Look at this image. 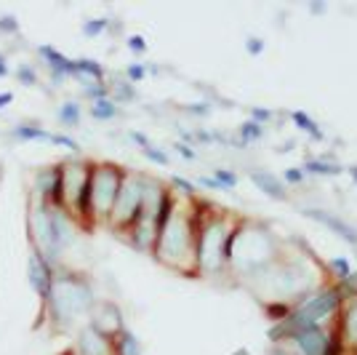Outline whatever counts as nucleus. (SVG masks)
<instances>
[{"label":"nucleus","mask_w":357,"mask_h":355,"mask_svg":"<svg viewBox=\"0 0 357 355\" xmlns=\"http://www.w3.org/2000/svg\"><path fill=\"white\" fill-rule=\"evenodd\" d=\"M75 353L77 355H112V340L96 331L91 324L80 326L75 331Z\"/></svg>","instance_id":"nucleus-12"},{"label":"nucleus","mask_w":357,"mask_h":355,"mask_svg":"<svg viewBox=\"0 0 357 355\" xmlns=\"http://www.w3.org/2000/svg\"><path fill=\"white\" fill-rule=\"evenodd\" d=\"M83 86V96L89 102H99V99H109V86L107 83H93V80H86L80 83Z\"/></svg>","instance_id":"nucleus-31"},{"label":"nucleus","mask_w":357,"mask_h":355,"mask_svg":"<svg viewBox=\"0 0 357 355\" xmlns=\"http://www.w3.org/2000/svg\"><path fill=\"white\" fill-rule=\"evenodd\" d=\"M56 118H59V123L64 129H80V123H83V107H80V102H75V99H67V102L59 104Z\"/></svg>","instance_id":"nucleus-20"},{"label":"nucleus","mask_w":357,"mask_h":355,"mask_svg":"<svg viewBox=\"0 0 357 355\" xmlns=\"http://www.w3.org/2000/svg\"><path fill=\"white\" fill-rule=\"evenodd\" d=\"M152 256L171 270L195 275V217L190 201H187V206H181V203L176 206L171 222L165 224V230L155 243Z\"/></svg>","instance_id":"nucleus-4"},{"label":"nucleus","mask_w":357,"mask_h":355,"mask_svg":"<svg viewBox=\"0 0 357 355\" xmlns=\"http://www.w3.org/2000/svg\"><path fill=\"white\" fill-rule=\"evenodd\" d=\"M267 355H298V350L296 347H288V342H285V345H272Z\"/></svg>","instance_id":"nucleus-44"},{"label":"nucleus","mask_w":357,"mask_h":355,"mask_svg":"<svg viewBox=\"0 0 357 355\" xmlns=\"http://www.w3.org/2000/svg\"><path fill=\"white\" fill-rule=\"evenodd\" d=\"M128 139H131V142H134L139 150H144V147H149V145H152V139H149L147 133L136 131V129H134V131H128Z\"/></svg>","instance_id":"nucleus-42"},{"label":"nucleus","mask_w":357,"mask_h":355,"mask_svg":"<svg viewBox=\"0 0 357 355\" xmlns=\"http://www.w3.org/2000/svg\"><path fill=\"white\" fill-rule=\"evenodd\" d=\"M301 171H304L307 177H339V174H344L342 166L328 161V158H304Z\"/></svg>","instance_id":"nucleus-18"},{"label":"nucleus","mask_w":357,"mask_h":355,"mask_svg":"<svg viewBox=\"0 0 357 355\" xmlns=\"http://www.w3.org/2000/svg\"><path fill=\"white\" fill-rule=\"evenodd\" d=\"M344 299H347V291H344L339 283H328L323 289L312 291L310 296L298 299L294 305V318L298 321H312V324L326 326L328 318H336L339 310H342Z\"/></svg>","instance_id":"nucleus-7"},{"label":"nucleus","mask_w":357,"mask_h":355,"mask_svg":"<svg viewBox=\"0 0 357 355\" xmlns=\"http://www.w3.org/2000/svg\"><path fill=\"white\" fill-rule=\"evenodd\" d=\"M238 139L248 147V145H253V142H261L264 139V126H259V123H253L251 118L243 120L238 126Z\"/></svg>","instance_id":"nucleus-26"},{"label":"nucleus","mask_w":357,"mask_h":355,"mask_svg":"<svg viewBox=\"0 0 357 355\" xmlns=\"http://www.w3.org/2000/svg\"><path fill=\"white\" fill-rule=\"evenodd\" d=\"M14 78H16V83H19V86H24V89H35V86H40V75H38V70H35L32 64H19Z\"/></svg>","instance_id":"nucleus-28"},{"label":"nucleus","mask_w":357,"mask_h":355,"mask_svg":"<svg viewBox=\"0 0 357 355\" xmlns=\"http://www.w3.org/2000/svg\"><path fill=\"white\" fill-rule=\"evenodd\" d=\"M147 75H149V67L144 64V61H134V64L126 67V80H128L131 86L142 83V80H147Z\"/></svg>","instance_id":"nucleus-33"},{"label":"nucleus","mask_w":357,"mask_h":355,"mask_svg":"<svg viewBox=\"0 0 357 355\" xmlns=\"http://www.w3.org/2000/svg\"><path fill=\"white\" fill-rule=\"evenodd\" d=\"M328 270H331V275L336 278L339 286H344V283H349L352 278H355V270H352L349 256H333V259L328 262Z\"/></svg>","instance_id":"nucleus-24"},{"label":"nucleus","mask_w":357,"mask_h":355,"mask_svg":"<svg viewBox=\"0 0 357 355\" xmlns=\"http://www.w3.org/2000/svg\"><path fill=\"white\" fill-rule=\"evenodd\" d=\"M264 48H267L264 38H256V35L245 38V51H248L251 57H261V54H264Z\"/></svg>","instance_id":"nucleus-40"},{"label":"nucleus","mask_w":357,"mask_h":355,"mask_svg":"<svg viewBox=\"0 0 357 355\" xmlns=\"http://www.w3.org/2000/svg\"><path fill=\"white\" fill-rule=\"evenodd\" d=\"M326 11V3H314L312 6V14H323Z\"/></svg>","instance_id":"nucleus-49"},{"label":"nucleus","mask_w":357,"mask_h":355,"mask_svg":"<svg viewBox=\"0 0 357 355\" xmlns=\"http://www.w3.org/2000/svg\"><path fill=\"white\" fill-rule=\"evenodd\" d=\"M109 99L118 104H131L136 102V86H131L128 80H115L112 86H109Z\"/></svg>","instance_id":"nucleus-25"},{"label":"nucleus","mask_w":357,"mask_h":355,"mask_svg":"<svg viewBox=\"0 0 357 355\" xmlns=\"http://www.w3.org/2000/svg\"><path fill=\"white\" fill-rule=\"evenodd\" d=\"M89 324L96 328V331H102L105 337L109 340H115L120 331H126V321H123V312L115 302H109V299H96V305H93V310L89 315Z\"/></svg>","instance_id":"nucleus-10"},{"label":"nucleus","mask_w":357,"mask_h":355,"mask_svg":"<svg viewBox=\"0 0 357 355\" xmlns=\"http://www.w3.org/2000/svg\"><path fill=\"white\" fill-rule=\"evenodd\" d=\"M347 174H349V179L357 184V166H349V168H347Z\"/></svg>","instance_id":"nucleus-48"},{"label":"nucleus","mask_w":357,"mask_h":355,"mask_svg":"<svg viewBox=\"0 0 357 355\" xmlns=\"http://www.w3.org/2000/svg\"><path fill=\"white\" fill-rule=\"evenodd\" d=\"M126 48H128L134 57H144L149 48L147 38H144V35H128V38H126Z\"/></svg>","instance_id":"nucleus-35"},{"label":"nucleus","mask_w":357,"mask_h":355,"mask_svg":"<svg viewBox=\"0 0 357 355\" xmlns=\"http://www.w3.org/2000/svg\"><path fill=\"white\" fill-rule=\"evenodd\" d=\"M112 355H142V345H139L131 328L120 331L118 337L112 340Z\"/></svg>","instance_id":"nucleus-21"},{"label":"nucleus","mask_w":357,"mask_h":355,"mask_svg":"<svg viewBox=\"0 0 357 355\" xmlns=\"http://www.w3.org/2000/svg\"><path fill=\"white\" fill-rule=\"evenodd\" d=\"M0 59H6V54H3V51H0Z\"/></svg>","instance_id":"nucleus-51"},{"label":"nucleus","mask_w":357,"mask_h":355,"mask_svg":"<svg viewBox=\"0 0 357 355\" xmlns=\"http://www.w3.org/2000/svg\"><path fill=\"white\" fill-rule=\"evenodd\" d=\"M291 123H294L301 133H307L312 142H326V133L320 129V123H317L307 110H294V113H291Z\"/></svg>","instance_id":"nucleus-19"},{"label":"nucleus","mask_w":357,"mask_h":355,"mask_svg":"<svg viewBox=\"0 0 357 355\" xmlns=\"http://www.w3.org/2000/svg\"><path fill=\"white\" fill-rule=\"evenodd\" d=\"M8 136L14 142H43V145H51V136L54 133L43 129L40 123H16L14 129L8 131Z\"/></svg>","instance_id":"nucleus-16"},{"label":"nucleus","mask_w":357,"mask_h":355,"mask_svg":"<svg viewBox=\"0 0 357 355\" xmlns=\"http://www.w3.org/2000/svg\"><path fill=\"white\" fill-rule=\"evenodd\" d=\"M109 27H112V19H107V16H93V19H86V22H83L80 32H83V38L93 41V38L105 35Z\"/></svg>","instance_id":"nucleus-27"},{"label":"nucleus","mask_w":357,"mask_h":355,"mask_svg":"<svg viewBox=\"0 0 357 355\" xmlns=\"http://www.w3.org/2000/svg\"><path fill=\"white\" fill-rule=\"evenodd\" d=\"M8 73H11V70H8V61L0 59V78H8Z\"/></svg>","instance_id":"nucleus-47"},{"label":"nucleus","mask_w":357,"mask_h":355,"mask_svg":"<svg viewBox=\"0 0 357 355\" xmlns=\"http://www.w3.org/2000/svg\"><path fill=\"white\" fill-rule=\"evenodd\" d=\"M8 104H14V91H0V110H6Z\"/></svg>","instance_id":"nucleus-46"},{"label":"nucleus","mask_w":357,"mask_h":355,"mask_svg":"<svg viewBox=\"0 0 357 355\" xmlns=\"http://www.w3.org/2000/svg\"><path fill=\"white\" fill-rule=\"evenodd\" d=\"M27 236L30 243H35L40 254L51 265H64V254L75 243V219L70 211L54 208L32 198L30 201V217H27Z\"/></svg>","instance_id":"nucleus-3"},{"label":"nucleus","mask_w":357,"mask_h":355,"mask_svg":"<svg viewBox=\"0 0 357 355\" xmlns=\"http://www.w3.org/2000/svg\"><path fill=\"white\" fill-rule=\"evenodd\" d=\"M93 305H96V291L89 275L67 265H59L48 305L38 315V326L45 324L54 337L73 334L80 326L89 324Z\"/></svg>","instance_id":"nucleus-1"},{"label":"nucleus","mask_w":357,"mask_h":355,"mask_svg":"<svg viewBox=\"0 0 357 355\" xmlns=\"http://www.w3.org/2000/svg\"><path fill=\"white\" fill-rule=\"evenodd\" d=\"M174 150H176L178 158H184V161H197V150L192 145H187V142H174Z\"/></svg>","instance_id":"nucleus-41"},{"label":"nucleus","mask_w":357,"mask_h":355,"mask_svg":"<svg viewBox=\"0 0 357 355\" xmlns=\"http://www.w3.org/2000/svg\"><path fill=\"white\" fill-rule=\"evenodd\" d=\"M211 177L216 179V184L222 187V193H232V190L240 184V177L232 171V168H213Z\"/></svg>","instance_id":"nucleus-29"},{"label":"nucleus","mask_w":357,"mask_h":355,"mask_svg":"<svg viewBox=\"0 0 357 355\" xmlns=\"http://www.w3.org/2000/svg\"><path fill=\"white\" fill-rule=\"evenodd\" d=\"M89 115L93 120H99V123H109V120H115L120 115V107L112 99H99V102H91Z\"/></svg>","instance_id":"nucleus-22"},{"label":"nucleus","mask_w":357,"mask_h":355,"mask_svg":"<svg viewBox=\"0 0 357 355\" xmlns=\"http://www.w3.org/2000/svg\"><path fill=\"white\" fill-rule=\"evenodd\" d=\"M195 217V275L206 278H219L227 273L224 265V240L229 236L232 224L238 217L229 211H219L211 206L208 201H190Z\"/></svg>","instance_id":"nucleus-2"},{"label":"nucleus","mask_w":357,"mask_h":355,"mask_svg":"<svg viewBox=\"0 0 357 355\" xmlns=\"http://www.w3.org/2000/svg\"><path fill=\"white\" fill-rule=\"evenodd\" d=\"M195 142L197 145H213V131H206V129H200V131H195Z\"/></svg>","instance_id":"nucleus-45"},{"label":"nucleus","mask_w":357,"mask_h":355,"mask_svg":"<svg viewBox=\"0 0 357 355\" xmlns=\"http://www.w3.org/2000/svg\"><path fill=\"white\" fill-rule=\"evenodd\" d=\"M144 187H147V177L144 174H136V171H128V177L123 182V190L118 195V203H115L109 219H107V224L112 230H118L120 236H126L131 227H136L139 222L147 219V211H144Z\"/></svg>","instance_id":"nucleus-5"},{"label":"nucleus","mask_w":357,"mask_h":355,"mask_svg":"<svg viewBox=\"0 0 357 355\" xmlns=\"http://www.w3.org/2000/svg\"><path fill=\"white\" fill-rule=\"evenodd\" d=\"M187 115H192V118H208L211 113H213V104L211 102H192V104H184L181 107Z\"/></svg>","instance_id":"nucleus-36"},{"label":"nucleus","mask_w":357,"mask_h":355,"mask_svg":"<svg viewBox=\"0 0 357 355\" xmlns=\"http://www.w3.org/2000/svg\"><path fill=\"white\" fill-rule=\"evenodd\" d=\"M128 177V168H123L118 163L109 161H96L93 163V214H96V222H105L109 219L112 208L118 203V195L123 190V182Z\"/></svg>","instance_id":"nucleus-6"},{"label":"nucleus","mask_w":357,"mask_h":355,"mask_svg":"<svg viewBox=\"0 0 357 355\" xmlns=\"http://www.w3.org/2000/svg\"><path fill=\"white\" fill-rule=\"evenodd\" d=\"M272 118H275V113H272L269 107H251V120H253V123L267 126V123H272Z\"/></svg>","instance_id":"nucleus-39"},{"label":"nucleus","mask_w":357,"mask_h":355,"mask_svg":"<svg viewBox=\"0 0 357 355\" xmlns=\"http://www.w3.org/2000/svg\"><path fill=\"white\" fill-rule=\"evenodd\" d=\"M75 67H77V83H86V80H93V83H107V70L102 61L91 59V57H80L75 59Z\"/></svg>","instance_id":"nucleus-17"},{"label":"nucleus","mask_w":357,"mask_h":355,"mask_svg":"<svg viewBox=\"0 0 357 355\" xmlns=\"http://www.w3.org/2000/svg\"><path fill=\"white\" fill-rule=\"evenodd\" d=\"M168 187L174 190V195H181L184 201H195L197 198V193H195V182H190V179H184V177H171L168 179Z\"/></svg>","instance_id":"nucleus-30"},{"label":"nucleus","mask_w":357,"mask_h":355,"mask_svg":"<svg viewBox=\"0 0 357 355\" xmlns=\"http://www.w3.org/2000/svg\"><path fill=\"white\" fill-rule=\"evenodd\" d=\"M61 174V163H54V166H45L40 168L35 177H32V198L43 201V203H51V195H54V187L59 182Z\"/></svg>","instance_id":"nucleus-14"},{"label":"nucleus","mask_w":357,"mask_h":355,"mask_svg":"<svg viewBox=\"0 0 357 355\" xmlns=\"http://www.w3.org/2000/svg\"><path fill=\"white\" fill-rule=\"evenodd\" d=\"M19 19L14 14H0V32L3 35H19Z\"/></svg>","instance_id":"nucleus-38"},{"label":"nucleus","mask_w":357,"mask_h":355,"mask_svg":"<svg viewBox=\"0 0 357 355\" xmlns=\"http://www.w3.org/2000/svg\"><path fill=\"white\" fill-rule=\"evenodd\" d=\"M248 179L253 182V187L259 193H264L272 201H288V193H285V184L280 177H275L272 171H261V168H253L248 171Z\"/></svg>","instance_id":"nucleus-15"},{"label":"nucleus","mask_w":357,"mask_h":355,"mask_svg":"<svg viewBox=\"0 0 357 355\" xmlns=\"http://www.w3.org/2000/svg\"><path fill=\"white\" fill-rule=\"evenodd\" d=\"M291 312H294V302H285V299H269V302H264V315H267L272 324L288 321Z\"/></svg>","instance_id":"nucleus-23"},{"label":"nucleus","mask_w":357,"mask_h":355,"mask_svg":"<svg viewBox=\"0 0 357 355\" xmlns=\"http://www.w3.org/2000/svg\"><path fill=\"white\" fill-rule=\"evenodd\" d=\"M56 355H77V353H75V347H64V350H61V353H56Z\"/></svg>","instance_id":"nucleus-50"},{"label":"nucleus","mask_w":357,"mask_h":355,"mask_svg":"<svg viewBox=\"0 0 357 355\" xmlns=\"http://www.w3.org/2000/svg\"><path fill=\"white\" fill-rule=\"evenodd\" d=\"M35 54H38V59L48 67V80H51L54 89H61V83H64L67 78H77L75 59L64 57L59 48H54V45H48V43H40L35 48Z\"/></svg>","instance_id":"nucleus-9"},{"label":"nucleus","mask_w":357,"mask_h":355,"mask_svg":"<svg viewBox=\"0 0 357 355\" xmlns=\"http://www.w3.org/2000/svg\"><path fill=\"white\" fill-rule=\"evenodd\" d=\"M195 184H197V187H206V190H213V193H222V187L216 184V179L213 177H197L195 179Z\"/></svg>","instance_id":"nucleus-43"},{"label":"nucleus","mask_w":357,"mask_h":355,"mask_svg":"<svg viewBox=\"0 0 357 355\" xmlns=\"http://www.w3.org/2000/svg\"><path fill=\"white\" fill-rule=\"evenodd\" d=\"M339 321H336V331H339V337L344 340V345L349 347V350H357V294H347L344 299L342 310L336 315Z\"/></svg>","instance_id":"nucleus-13"},{"label":"nucleus","mask_w":357,"mask_h":355,"mask_svg":"<svg viewBox=\"0 0 357 355\" xmlns=\"http://www.w3.org/2000/svg\"><path fill=\"white\" fill-rule=\"evenodd\" d=\"M51 145L67 150V152H73V155H80V142L73 139L70 133H54V136H51Z\"/></svg>","instance_id":"nucleus-34"},{"label":"nucleus","mask_w":357,"mask_h":355,"mask_svg":"<svg viewBox=\"0 0 357 355\" xmlns=\"http://www.w3.org/2000/svg\"><path fill=\"white\" fill-rule=\"evenodd\" d=\"M280 179H283V184H294V187H298V184H304L307 174L301 171V166H291V168H285Z\"/></svg>","instance_id":"nucleus-37"},{"label":"nucleus","mask_w":357,"mask_h":355,"mask_svg":"<svg viewBox=\"0 0 357 355\" xmlns=\"http://www.w3.org/2000/svg\"><path fill=\"white\" fill-rule=\"evenodd\" d=\"M304 217H307V219H312V222H317V224H323V227H328L333 236L342 238L344 243L357 246V230L347 222V219H342L339 214L326 211V208H304Z\"/></svg>","instance_id":"nucleus-11"},{"label":"nucleus","mask_w":357,"mask_h":355,"mask_svg":"<svg viewBox=\"0 0 357 355\" xmlns=\"http://www.w3.org/2000/svg\"><path fill=\"white\" fill-rule=\"evenodd\" d=\"M142 155H144L149 163H155V166H163V168H168V166H171V155H168L163 147H155V145H149V147L142 150Z\"/></svg>","instance_id":"nucleus-32"},{"label":"nucleus","mask_w":357,"mask_h":355,"mask_svg":"<svg viewBox=\"0 0 357 355\" xmlns=\"http://www.w3.org/2000/svg\"><path fill=\"white\" fill-rule=\"evenodd\" d=\"M56 270L59 267L51 265L43 254H40V249L35 243H30V254H27V281H30L38 302H40V310L48 305V296H51V289H54V281H56Z\"/></svg>","instance_id":"nucleus-8"}]
</instances>
